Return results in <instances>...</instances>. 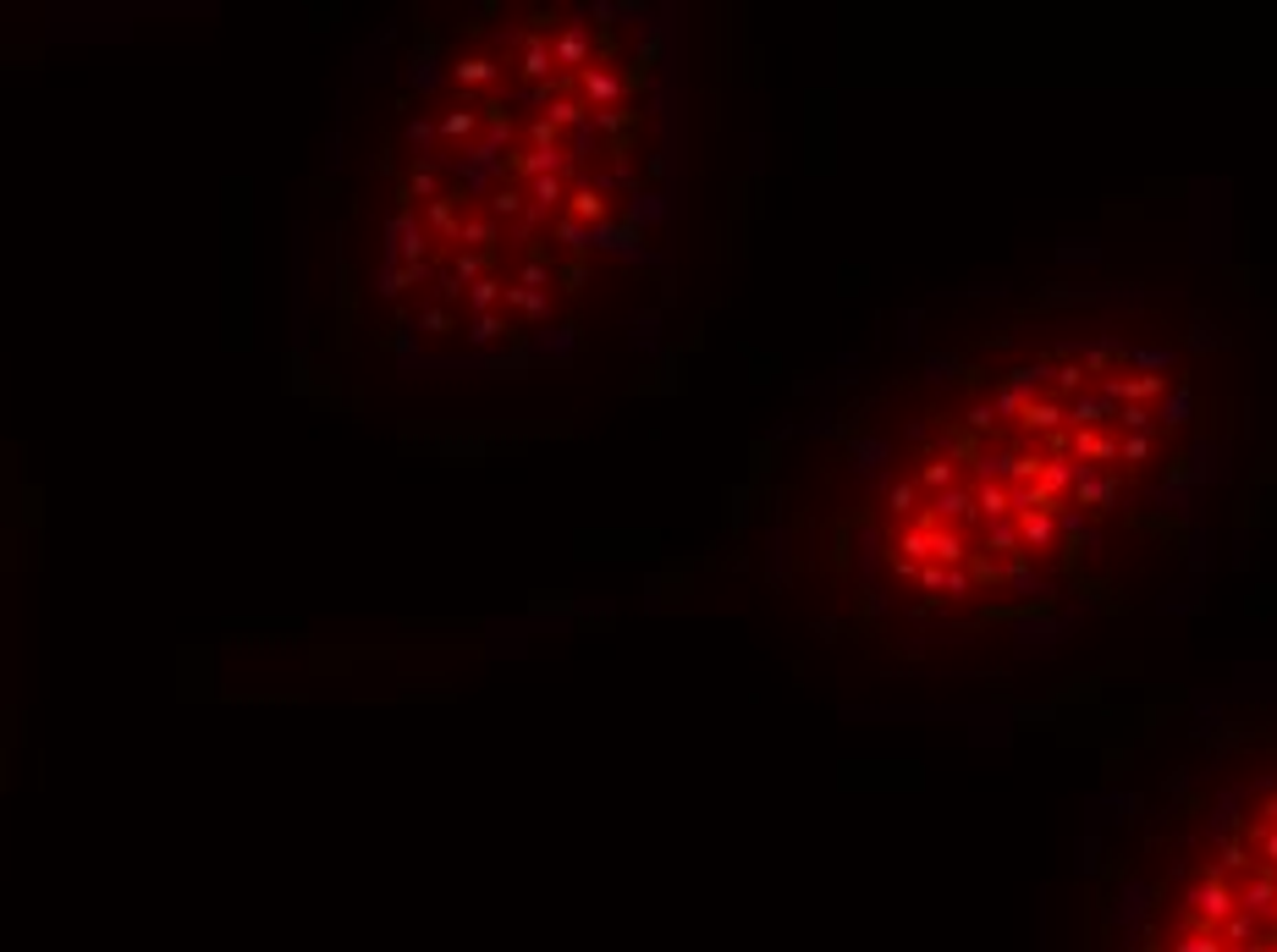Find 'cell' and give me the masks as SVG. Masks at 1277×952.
Listing matches in <instances>:
<instances>
[{
  "label": "cell",
  "instance_id": "cell-1",
  "mask_svg": "<svg viewBox=\"0 0 1277 952\" xmlns=\"http://www.w3.org/2000/svg\"><path fill=\"white\" fill-rule=\"evenodd\" d=\"M677 56L644 6H474L402 56L353 259L402 369L579 352L667 254Z\"/></svg>",
  "mask_w": 1277,
  "mask_h": 952
},
{
  "label": "cell",
  "instance_id": "cell-2",
  "mask_svg": "<svg viewBox=\"0 0 1277 952\" xmlns=\"http://www.w3.org/2000/svg\"><path fill=\"white\" fill-rule=\"evenodd\" d=\"M1184 408V369L1129 330L991 342L887 440L865 496L876 584L953 628L1069 589L1157 501Z\"/></svg>",
  "mask_w": 1277,
  "mask_h": 952
},
{
  "label": "cell",
  "instance_id": "cell-3",
  "mask_svg": "<svg viewBox=\"0 0 1277 952\" xmlns=\"http://www.w3.org/2000/svg\"><path fill=\"white\" fill-rule=\"evenodd\" d=\"M1124 952H1277V749L1195 804Z\"/></svg>",
  "mask_w": 1277,
  "mask_h": 952
}]
</instances>
